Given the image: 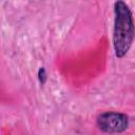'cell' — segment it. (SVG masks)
Here are the masks:
<instances>
[{
  "label": "cell",
  "instance_id": "cell-3",
  "mask_svg": "<svg viewBox=\"0 0 135 135\" xmlns=\"http://www.w3.org/2000/svg\"><path fill=\"white\" fill-rule=\"evenodd\" d=\"M39 80H40V82L41 83H44L45 82V79H46V73H45V70L43 69V68H41L40 70H39Z\"/></svg>",
  "mask_w": 135,
  "mask_h": 135
},
{
  "label": "cell",
  "instance_id": "cell-2",
  "mask_svg": "<svg viewBox=\"0 0 135 135\" xmlns=\"http://www.w3.org/2000/svg\"><path fill=\"white\" fill-rule=\"evenodd\" d=\"M129 119L128 116L117 112H107L98 116L97 126L98 128L107 133H119L128 128Z\"/></svg>",
  "mask_w": 135,
  "mask_h": 135
},
{
  "label": "cell",
  "instance_id": "cell-1",
  "mask_svg": "<svg viewBox=\"0 0 135 135\" xmlns=\"http://www.w3.org/2000/svg\"><path fill=\"white\" fill-rule=\"evenodd\" d=\"M115 20L113 32V46L118 58L123 57L130 50L134 39V22L129 6L118 0L114 5Z\"/></svg>",
  "mask_w": 135,
  "mask_h": 135
}]
</instances>
